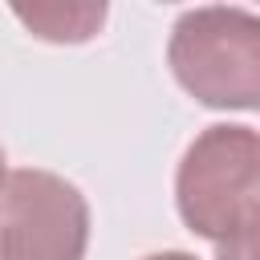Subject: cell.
Segmentation results:
<instances>
[{"mask_svg":"<svg viewBox=\"0 0 260 260\" xmlns=\"http://www.w3.org/2000/svg\"><path fill=\"white\" fill-rule=\"evenodd\" d=\"M167 61L175 81L211 110H260V16L207 4L175 20Z\"/></svg>","mask_w":260,"mask_h":260,"instance_id":"1","label":"cell"},{"mask_svg":"<svg viewBox=\"0 0 260 260\" xmlns=\"http://www.w3.org/2000/svg\"><path fill=\"white\" fill-rule=\"evenodd\" d=\"M175 203L203 240H223L260 211V134L248 126H207L179 162Z\"/></svg>","mask_w":260,"mask_h":260,"instance_id":"2","label":"cell"},{"mask_svg":"<svg viewBox=\"0 0 260 260\" xmlns=\"http://www.w3.org/2000/svg\"><path fill=\"white\" fill-rule=\"evenodd\" d=\"M89 244L85 195L53 171H12L0 183V260H81Z\"/></svg>","mask_w":260,"mask_h":260,"instance_id":"3","label":"cell"},{"mask_svg":"<svg viewBox=\"0 0 260 260\" xmlns=\"http://www.w3.org/2000/svg\"><path fill=\"white\" fill-rule=\"evenodd\" d=\"M28 28H32V37H41V41H57V45H73V41H89L98 28H102V20H106V8L102 4H77V8H61V4H45V8H24V4H16L12 8Z\"/></svg>","mask_w":260,"mask_h":260,"instance_id":"4","label":"cell"},{"mask_svg":"<svg viewBox=\"0 0 260 260\" xmlns=\"http://www.w3.org/2000/svg\"><path fill=\"white\" fill-rule=\"evenodd\" d=\"M215 260H260V211L215 244Z\"/></svg>","mask_w":260,"mask_h":260,"instance_id":"5","label":"cell"},{"mask_svg":"<svg viewBox=\"0 0 260 260\" xmlns=\"http://www.w3.org/2000/svg\"><path fill=\"white\" fill-rule=\"evenodd\" d=\"M142 260H195L191 252H154V256H142Z\"/></svg>","mask_w":260,"mask_h":260,"instance_id":"6","label":"cell"},{"mask_svg":"<svg viewBox=\"0 0 260 260\" xmlns=\"http://www.w3.org/2000/svg\"><path fill=\"white\" fill-rule=\"evenodd\" d=\"M0 183H4V146H0Z\"/></svg>","mask_w":260,"mask_h":260,"instance_id":"7","label":"cell"}]
</instances>
